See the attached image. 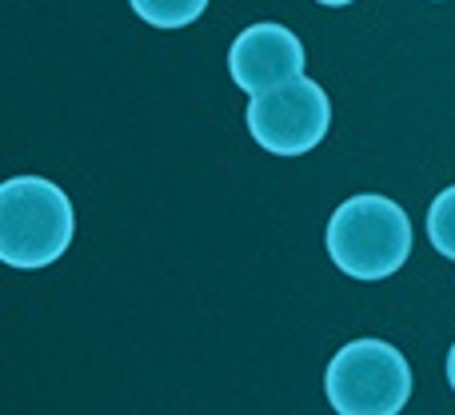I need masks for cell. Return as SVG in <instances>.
<instances>
[{
  "instance_id": "cell-2",
  "label": "cell",
  "mask_w": 455,
  "mask_h": 415,
  "mask_svg": "<svg viewBox=\"0 0 455 415\" xmlns=\"http://www.w3.org/2000/svg\"><path fill=\"white\" fill-rule=\"evenodd\" d=\"M328 256L352 280H387L411 256V219L395 200L363 192L328 219Z\"/></svg>"
},
{
  "instance_id": "cell-5",
  "label": "cell",
  "mask_w": 455,
  "mask_h": 415,
  "mask_svg": "<svg viewBox=\"0 0 455 415\" xmlns=\"http://www.w3.org/2000/svg\"><path fill=\"white\" fill-rule=\"evenodd\" d=\"M304 64L307 52L299 44V36L275 20H259L251 28H243L228 48V72H232L235 88H243L248 96L272 92L288 80H299Z\"/></svg>"
},
{
  "instance_id": "cell-4",
  "label": "cell",
  "mask_w": 455,
  "mask_h": 415,
  "mask_svg": "<svg viewBox=\"0 0 455 415\" xmlns=\"http://www.w3.org/2000/svg\"><path fill=\"white\" fill-rule=\"evenodd\" d=\"M331 100L315 80L299 76L272 92L251 96L248 104V132L272 156H304L328 136Z\"/></svg>"
},
{
  "instance_id": "cell-1",
  "label": "cell",
  "mask_w": 455,
  "mask_h": 415,
  "mask_svg": "<svg viewBox=\"0 0 455 415\" xmlns=\"http://www.w3.org/2000/svg\"><path fill=\"white\" fill-rule=\"evenodd\" d=\"M76 211L60 184L8 176L0 184V259L16 272H40L68 251Z\"/></svg>"
},
{
  "instance_id": "cell-3",
  "label": "cell",
  "mask_w": 455,
  "mask_h": 415,
  "mask_svg": "<svg viewBox=\"0 0 455 415\" xmlns=\"http://www.w3.org/2000/svg\"><path fill=\"white\" fill-rule=\"evenodd\" d=\"M328 403L339 415H400L411 400V368L384 339H352L328 363Z\"/></svg>"
},
{
  "instance_id": "cell-7",
  "label": "cell",
  "mask_w": 455,
  "mask_h": 415,
  "mask_svg": "<svg viewBox=\"0 0 455 415\" xmlns=\"http://www.w3.org/2000/svg\"><path fill=\"white\" fill-rule=\"evenodd\" d=\"M427 240L440 256L455 259V184L443 188L427 208Z\"/></svg>"
},
{
  "instance_id": "cell-8",
  "label": "cell",
  "mask_w": 455,
  "mask_h": 415,
  "mask_svg": "<svg viewBox=\"0 0 455 415\" xmlns=\"http://www.w3.org/2000/svg\"><path fill=\"white\" fill-rule=\"evenodd\" d=\"M448 384H451V392H455V344H451V352H448Z\"/></svg>"
},
{
  "instance_id": "cell-6",
  "label": "cell",
  "mask_w": 455,
  "mask_h": 415,
  "mask_svg": "<svg viewBox=\"0 0 455 415\" xmlns=\"http://www.w3.org/2000/svg\"><path fill=\"white\" fill-rule=\"evenodd\" d=\"M128 4L152 28H188L192 20L204 16L208 0H128Z\"/></svg>"
},
{
  "instance_id": "cell-9",
  "label": "cell",
  "mask_w": 455,
  "mask_h": 415,
  "mask_svg": "<svg viewBox=\"0 0 455 415\" xmlns=\"http://www.w3.org/2000/svg\"><path fill=\"white\" fill-rule=\"evenodd\" d=\"M315 4H323V8H344V4H352V0H315Z\"/></svg>"
}]
</instances>
